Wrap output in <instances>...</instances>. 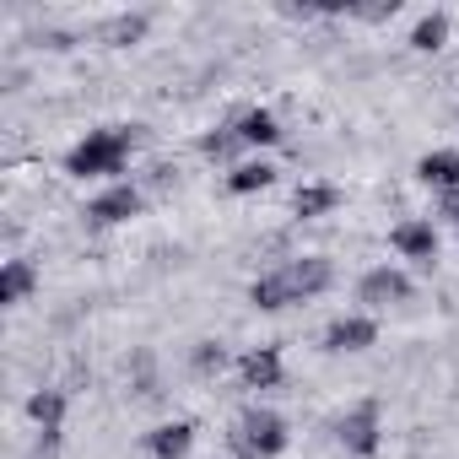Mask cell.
Masks as SVG:
<instances>
[{
	"label": "cell",
	"mask_w": 459,
	"mask_h": 459,
	"mask_svg": "<svg viewBox=\"0 0 459 459\" xmlns=\"http://www.w3.org/2000/svg\"><path fill=\"white\" fill-rule=\"evenodd\" d=\"M189 443H195V421H168V427H157V432L146 437V448H152L157 459H184Z\"/></svg>",
	"instance_id": "cell-11"
},
{
	"label": "cell",
	"mask_w": 459,
	"mask_h": 459,
	"mask_svg": "<svg viewBox=\"0 0 459 459\" xmlns=\"http://www.w3.org/2000/svg\"><path fill=\"white\" fill-rule=\"evenodd\" d=\"M330 260H319V255H308V260H292V265H281L276 276H260L255 287H249V303L255 308H265V314H276V308H287V303H303V298H314V292H325L330 287Z\"/></svg>",
	"instance_id": "cell-1"
},
{
	"label": "cell",
	"mask_w": 459,
	"mask_h": 459,
	"mask_svg": "<svg viewBox=\"0 0 459 459\" xmlns=\"http://www.w3.org/2000/svg\"><path fill=\"white\" fill-rule=\"evenodd\" d=\"M335 432H341L346 454H362V459H368V454H378V405H373V400H362L357 411H346V416H341V427H335Z\"/></svg>",
	"instance_id": "cell-4"
},
{
	"label": "cell",
	"mask_w": 459,
	"mask_h": 459,
	"mask_svg": "<svg viewBox=\"0 0 459 459\" xmlns=\"http://www.w3.org/2000/svg\"><path fill=\"white\" fill-rule=\"evenodd\" d=\"M244 384H249V389H276V384H281V351H276V346L249 351V357H244Z\"/></svg>",
	"instance_id": "cell-10"
},
{
	"label": "cell",
	"mask_w": 459,
	"mask_h": 459,
	"mask_svg": "<svg viewBox=\"0 0 459 459\" xmlns=\"http://www.w3.org/2000/svg\"><path fill=\"white\" fill-rule=\"evenodd\" d=\"M238 135H244V146H276V141H281V125H276V114L249 108V114L238 119Z\"/></svg>",
	"instance_id": "cell-14"
},
{
	"label": "cell",
	"mask_w": 459,
	"mask_h": 459,
	"mask_svg": "<svg viewBox=\"0 0 459 459\" xmlns=\"http://www.w3.org/2000/svg\"><path fill=\"white\" fill-rule=\"evenodd\" d=\"M443 39H448V17H443V12L421 17V22H416V33H411V44H416V49H427V55H432V49H443Z\"/></svg>",
	"instance_id": "cell-17"
},
{
	"label": "cell",
	"mask_w": 459,
	"mask_h": 459,
	"mask_svg": "<svg viewBox=\"0 0 459 459\" xmlns=\"http://www.w3.org/2000/svg\"><path fill=\"white\" fill-rule=\"evenodd\" d=\"M238 146H244V135H238V130H221V135H205V141H200V152H205V157H233Z\"/></svg>",
	"instance_id": "cell-19"
},
{
	"label": "cell",
	"mask_w": 459,
	"mask_h": 459,
	"mask_svg": "<svg viewBox=\"0 0 459 459\" xmlns=\"http://www.w3.org/2000/svg\"><path fill=\"white\" fill-rule=\"evenodd\" d=\"M394 249L405 260H437V233H432V221H400L394 227Z\"/></svg>",
	"instance_id": "cell-9"
},
{
	"label": "cell",
	"mask_w": 459,
	"mask_h": 459,
	"mask_svg": "<svg viewBox=\"0 0 459 459\" xmlns=\"http://www.w3.org/2000/svg\"><path fill=\"white\" fill-rule=\"evenodd\" d=\"M373 341H378V325H373V319H362V314L335 319V325H330V335H325V346H330V351H368Z\"/></svg>",
	"instance_id": "cell-6"
},
{
	"label": "cell",
	"mask_w": 459,
	"mask_h": 459,
	"mask_svg": "<svg viewBox=\"0 0 459 459\" xmlns=\"http://www.w3.org/2000/svg\"><path fill=\"white\" fill-rule=\"evenodd\" d=\"M416 178L437 184V189H459V152H427L416 162Z\"/></svg>",
	"instance_id": "cell-12"
},
{
	"label": "cell",
	"mask_w": 459,
	"mask_h": 459,
	"mask_svg": "<svg viewBox=\"0 0 459 459\" xmlns=\"http://www.w3.org/2000/svg\"><path fill=\"white\" fill-rule=\"evenodd\" d=\"M141 146V125H114V130H92L82 146H71L65 173L71 178H103V173H125V157Z\"/></svg>",
	"instance_id": "cell-2"
},
{
	"label": "cell",
	"mask_w": 459,
	"mask_h": 459,
	"mask_svg": "<svg viewBox=\"0 0 459 459\" xmlns=\"http://www.w3.org/2000/svg\"><path fill=\"white\" fill-rule=\"evenodd\" d=\"M238 448H244L249 459L281 454V448H287V421H281L276 411H249V416L238 421Z\"/></svg>",
	"instance_id": "cell-3"
},
{
	"label": "cell",
	"mask_w": 459,
	"mask_h": 459,
	"mask_svg": "<svg viewBox=\"0 0 459 459\" xmlns=\"http://www.w3.org/2000/svg\"><path fill=\"white\" fill-rule=\"evenodd\" d=\"M221 362H227V351H221L216 341H200V346H195V368H200V373H216Z\"/></svg>",
	"instance_id": "cell-20"
},
{
	"label": "cell",
	"mask_w": 459,
	"mask_h": 459,
	"mask_svg": "<svg viewBox=\"0 0 459 459\" xmlns=\"http://www.w3.org/2000/svg\"><path fill=\"white\" fill-rule=\"evenodd\" d=\"M227 184H233L238 195H255V189H271L276 184V168L271 162H244V168H233V178H227Z\"/></svg>",
	"instance_id": "cell-16"
},
{
	"label": "cell",
	"mask_w": 459,
	"mask_h": 459,
	"mask_svg": "<svg viewBox=\"0 0 459 459\" xmlns=\"http://www.w3.org/2000/svg\"><path fill=\"white\" fill-rule=\"evenodd\" d=\"M405 298H411V276H405V271L378 265V271L362 276V303H368V308H389V303H405Z\"/></svg>",
	"instance_id": "cell-5"
},
{
	"label": "cell",
	"mask_w": 459,
	"mask_h": 459,
	"mask_svg": "<svg viewBox=\"0 0 459 459\" xmlns=\"http://www.w3.org/2000/svg\"><path fill=\"white\" fill-rule=\"evenodd\" d=\"M28 416L44 427V448L55 454V443H60V421H65V394H60V389H39V394L28 400Z\"/></svg>",
	"instance_id": "cell-8"
},
{
	"label": "cell",
	"mask_w": 459,
	"mask_h": 459,
	"mask_svg": "<svg viewBox=\"0 0 459 459\" xmlns=\"http://www.w3.org/2000/svg\"><path fill=\"white\" fill-rule=\"evenodd\" d=\"M87 216H92V221H130V216H141V189H135V184H114L108 195L92 200Z\"/></svg>",
	"instance_id": "cell-7"
},
{
	"label": "cell",
	"mask_w": 459,
	"mask_h": 459,
	"mask_svg": "<svg viewBox=\"0 0 459 459\" xmlns=\"http://www.w3.org/2000/svg\"><path fill=\"white\" fill-rule=\"evenodd\" d=\"M292 205H298V216H303V221H314V216H325V211H335V205H341V189H335V184H303Z\"/></svg>",
	"instance_id": "cell-15"
},
{
	"label": "cell",
	"mask_w": 459,
	"mask_h": 459,
	"mask_svg": "<svg viewBox=\"0 0 459 459\" xmlns=\"http://www.w3.org/2000/svg\"><path fill=\"white\" fill-rule=\"evenodd\" d=\"M28 292H33V265L28 260H6V271H0V303L17 308Z\"/></svg>",
	"instance_id": "cell-13"
},
{
	"label": "cell",
	"mask_w": 459,
	"mask_h": 459,
	"mask_svg": "<svg viewBox=\"0 0 459 459\" xmlns=\"http://www.w3.org/2000/svg\"><path fill=\"white\" fill-rule=\"evenodd\" d=\"M443 216H448V221H459V189H448V200H443Z\"/></svg>",
	"instance_id": "cell-21"
},
{
	"label": "cell",
	"mask_w": 459,
	"mask_h": 459,
	"mask_svg": "<svg viewBox=\"0 0 459 459\" xmlns=\"http://www.w3.org/2000/svg\"><path fill=\"white\" fill-rule=\"evenodd\" d=\"M141 33H146V17H114L98 39H103V44H135Z\"/></svg>",
	"instance_id": "cell-18"
}]
</instances>
